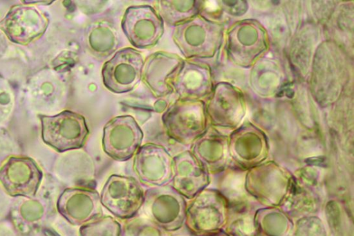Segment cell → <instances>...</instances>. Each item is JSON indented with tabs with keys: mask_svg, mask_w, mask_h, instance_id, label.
Masks as SVG:
<instances>
[{
	"mask_svg": "<svg viewBox=\"0 0 354 236\" xmlns=\"http://www.w3.org/2000/svg\"><path fill=\"white\" fill-rule=\"evenodd\" d=\"M187 208L185 198L169 184L146 190L141 210L164 231L175 232L185 224Z\"/></svg>",
	"mask_w": 354,
	"mask_h": 236,
	"instance_id": "1",
	"label": "cell"
},
{
	"mask_svg": "<svg viewBox=\"0 0 354 236\" xmlns=\"http://www.w3.org/2000/svg\"><path fill=\"white\" fill-rule=\"evenodd\" d=\"M43 141L58 152L82 147L89 134L85 118L64 110L54 116H39Z\"/></svg>",
	"mask_w": 354,
	"mask_h": 236,
	"instance_id": "2",
	"label": "cell"
},
{
	"mask_svg": "<svg viewBox=\"0 0 354 236\" xmlns=\"http://www.w3.org/2000/svg\"><path fill=\"white\" fill-rule=\"evenodd\" d=\"M145 191L135 177L111 174L100 193V202L114 217L127 220L136 217L141 210Z\"/></svg>",
	"mask_w": 354,
	"mask_h": 236,
	"instance_id": "3",
	"label": "cell"
},
{
	"mask_svg": "<svg viewBox=\"0 0 354 236\" xmlns=\"http://www.w3.org/2000/svg\"><path fill=\"white\" fill-rule=\"evenodd\" d=\"M202 104L194 100L177 99L162 116V122L167 136L182 144L193 143L202 133L205 126Z\"/></svg>",
	"mask_w": 354,
	"mask_h": 236,
	"instance_id": "4",
	"label": "cell"
},
{
	"mask_svg": "<svg viewBox=\"0 0 354 236\" xmlns=\"http://www.w3.org/2000/svg\"><path fill=\"white\" fill-rule=\"evenodd\" d=\"M145 59L138 50L126 47L116 51L102 68L104 87L115 93L132 91L142 80Z\"/></svg>",
	"mask_w": 354,
	"mask_h": 236,
	"instance_id": "5",
	"label": "cell"
},
{
	"mask_svg": "<svg viewBox=\"0 0 354 236\" xmlns=\"http://www.w3.org/2000/svg\"><path fill=\"white\" fill-rule=\"evenodd\" d=\"M143 137L141 127L132 116H118L103 128L102 149L111 158L126 161L133 157L142 145Z\"/></svg>",
	"mask_w": 354,
	"mask_h": 236,
	"instance_id": "6",
	"label": "cell"
},
{
	"mask_svg": "<svg viewBox=\"0 0 354 236\" xmlns=\"http://www.w3.org/2000/svg\"><path fill=\"white\" fill-rule=\"evenodd\" d=\"M121 28L133 47L146 49L159 42L164 33V22L151 6H131L122 15Z\"/></svg>",
	"mask_w": 354,
	"mask_h": 236,
	"instance_id": "7",
	"label": "cell"
},
{
	"mask_svg": "<svg viewBox=\"0 0 354 236\" xmlns=\"http://www.w3.org/2000/svg\"><path fill=\"white\" fill-rule=\"evenodd\" d=\"M173 156L162 145L147 143L140 147L133 160L136 179L142 186L160 187L170 184Z\"/></svg>",
	"mask_w": 354,
	"mask_h": 236,
	"instance_id": "8",
	"label": "cell"
},
{
	"mask_svg": "<svg viewBox=\"0 0 354 236\" xmlns=\"http://www.w3.org/2000/svg\"><path fill=\"white\" fill-rule=\"evenodd\" d=\"M42 177V171L29 157L10 156L0 166V183L12 197H34Z\"/></svg>",
	"mask_w": 354,
	"mask_h": 236,
	"instance_id": "9",
	"label": "cell"
},
{
	"mask_svg": "<svg viewBox=\"0 0 354 236\" xmlns=\"http://www.w3.org/2000/svg\"><path fill=\"white\" fill-rule=\"evenodd\" d=\"M56 206L60 215L73 226H81L103 215L100 193L91 188H66Z\"/></svg>",
	"mask_w": 354,
	"mask_h": 236,
	"instance_id": "10",
	"label": "cell"
},
{
	"mask_svg": "<svg viewBox=\"0 0 354 236\" xmlns=\"http://www.w3.org/2000/svg\"><path fill=\"white\" fill-rule=\"evenodd\" d=\"M48 22L36 8L17 5L12 7L0 21V28L11 42L27 44L44 34Z\"/></svg>",
	"mask_w": 354,
	"mask_h": 236,
	"instance_id": "11",
	"label": "cell"
},
{
	"mask_svg": "<svg viewBox=\"0 0 354 236\" xmlns=\"http://www.w3.org/2000/svg\"><path fill=\"white\" fill-rule=\"evenodd\" d=\"M184 60L179 55L165 51L149 55L144 62L142 80L156 98L173 92L170 80Z\"/></svg>",
	"mask_w": 354,
	"mask_h": 236,
	"instance_id": "12",
	"label": "cell"
},
{
	"mask_svg": "<svg viewBox=\"0 0 354 236\" xmlns=\"http://www.w3.org/2000/svg\"><path fill=\"white\" fill-rule=\"evenodd\" d=\"M172 179L169 185L187 199H192L207 183V176L190 151L173 156Z\"/></svg>",
	"mask_w": 354,
	"mask_h": 236,
	"instance_id": "13",
	"label": "cell"
},
{
	"mask_svg": "<svg viewBox=\"0 0 354 236\" xmlns=\"http://www.w3.org/2000/svg\"><path fill=\"white\" fill-rule=\"evenodd\" d=\"M209 28L196 17L174 27L171 33L174 44L187 59L204 55L209 51Z\"/></svg>",
	"mask_w": 354,
	"mask_h": 236,
	"instance_id": "14",
	"label": "cell"
},
{
	"mask_svg": "<svg viewBox=\"0 0 354 236\" xmlns=\"http://www.w3.org/2000/svg\"><path fill=\"white\" fill-rule=\"evenodd\" d=\"M201 70L198 65L184 60L170 80L173 92L178 96V98L194 100L203 93Z\"/></svg>",
	"mask_w": 354,
	"mask_h": 236,
	"instance_id": "15",
	"label": "cell"
},
{
	"mask_svg": "<svg viewBox=\"0 0 354 236\" xmlns=\"http://www.w3.org/2000/svg\"><path fill=\"white\" fill-rule=\"evenodd\" d=\"M86 40L88 50L97 57L111 55L118 46L117 30L106 21H97L89 25Z\"/></svg>",
	"mask_w": 354,
	"mask_h": 236,
	"instance_id": "16",
	"label": "cell"
},
{
	"mask_svg": "<svg viewBox=\"0 0 354 236\" xmlns=\"http://www.w3.org/2000/svg\"><path fill=\"white\" fill-rule=\"evenodd\" d=\"M153 8L164 23L176 26L196 15L198 9L195 1H165L154 2Z\"/></svg>",
	"mask_w": 354,
	"mask_h": 236,
	"instance_id": "17",
	"label": "cell"
},
{
	"mask_svg": "<svg viewBox=\"0 0 354 236\" xmlns=\"http://www.w3.org/2000/svg\"><path fill=\"white\" fill-rule=\"evenodd\" d=\"M121 224L109 215L102 217L81 226L79 236H120Z\"/></svg>",
	"mask_w": 354,
	"mask_h": 236,
	"instance_id": "18",
	"label": "cell"
},
{
	"mask_svg": "<svg viewBox=\"0 0 354 236\" xmlns=\"http://www.w3.org/2000/svg\"><path fill=\"white\" fill-rule=\"evenodd\" d=\"M165 232L149 219L135 217L124 220L120 236H165Z\"/></svg>",
	"mask_w": 354,
	"mask_h": 236,
	"instance_id": "19",
	"label": "cell"
}]
</instances>
